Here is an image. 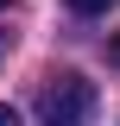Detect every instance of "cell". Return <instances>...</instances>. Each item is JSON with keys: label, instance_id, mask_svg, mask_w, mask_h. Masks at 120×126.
I'll use <instances>...</instances> for the list:
<instances>
[{"label": "cell", "instance_id": "cell-1", "mask_svg": "<svg viewBox=\"0 0 120 126\" xmlns=\"http://www.w3.org/2000/svg\"><path fill=\"white\" fill-rule=\"evenodd\" d=\"M38 120L44 126H89L95 120V82L76 76V69H57L38 88Z\"/></svg>", "mask_w": 120, "mask_h": 126}, {"label": "cell", "instance_id": "cell-2", "mask_svg": "<svg viewBox=\"0 0 120 126\" xmlns=\"http://www.w3.org/2000/svg\"><path fill=\"white\" fill-rule=\"evenodd\" d=\"M70 6H76V13H82V19H95V13H107L114 0H70Z\"/></svg>", "mask_w": 120, "mask_h": 126}, {"label": "cell", "instance_id": "cell-3", "mask_svg": "<svg viewBox=\"0 0 120 126\" xmlns=\"http://www.w3.org/2000/svg\"><path fill=\"white\" fill-rule=\"evenodd\" d=\"M0 126H19V107H6V101H0Z\"/></svg>", "mask_w": 120, "mask_h": 126}, {"label": "cell", "instance_id": "cell-4", "mask_svg": "<svg viewBox=\"0 0 120 126\" xmlns=\"http://www.w3.org/2000/svg\"><path fill=\"white\" fill-rule=\"evenodd\" d=\"M107 57H114V63H120V32H114V44H107Z\"/></svg>", "mask_w": 120, "mask_h": 126}, {"label": "cell", "instance_id": "cell-5", "mask_svg": "<svg viewBox=\"0 0 120 126\" xmlns=\"http://www.w3.org/2000/svg\"><path fill=\"white\" fill-rule=\"evenodd\" d=\"M0 6H13V0H0Z\"/></svg>", "mask_w": 120, "mask_h": 126}]
</instances>
